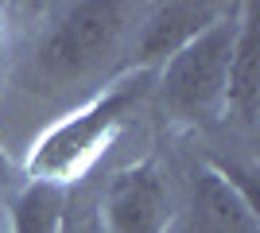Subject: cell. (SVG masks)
I'll return each mask as SVG.
<instances>
[{"mask_svg": "<svg viewBox=\"0 0 260 233\" xmlns=\"http://www.w3.org/2000/svg\"><path fill=\"white\" fill-rule=\"evenodd\" d=\"M237 12L241 4L225 8L202 35H194L183 51H175L155 74V97L163 113L175 121L198 124L225 113V74H229V55L237 39Z\"/></svg>", "mask_w": 260, "mask_h": 233, "instance_id": "3", "label": "cell"}, {"mask_svg": "<svg viewBox=\"0 0 260 233\" xmlns=\"http://www.w3.org/2000/svg\"><path fill=\"white\" fill-rule=\"evenodd\" d=\"M101 206L105 233H171L175 198L159 159H140L109 179Z\"/></svg>", "mask_w": 260, "mask_h": 233, "instance_id": "4", "label": "cell"}, {"mask_svg": "<svg viewBox=\"0 0 260 233\" xmlns=\"http://www.w3.org/2000/svg\"><path fill=\"white\" fill-rule=\"evenodd\" d=\"M148 89H152V70H136V74L113 82L109 89L93 93L86 105L58 117L51 128H43L23 155L27 183H51V187L74 190V183L86 179L89 167L117 140L128 113L148 97Z\"/></svg>", "mask_w": 260, "mask_h": 233, "instance_id": "1", "label": "cell"}, {"mask_svg": "<svg viewBox=\"0 0 260 233\" xmlns=\"http://www.w3.org/2000/svg\"><path fill=\"white\" fill-rule=\"evenodd\" d=\"M186 233H260L256 198L225 163H202L190 183Z\"/></svg>", "mask_w": 260, "mask_h": 233, "instance_id": "5", "label": "cell"}, {"mask_svg": "<svg viewBox=\"0 0 260 233\" xmlns=\"http://www.w3.org/2000/svg\"><path fill=\"white\" fill-rule=\"evenodd\" d=\"M62 233H105V225H101V206H98V198H93V194L70 190Z\"/></svg>", "mask_w": 260, "mask_h": 233, "instance_id": "9", "label": "cell"}, {"mask_svg": "<svg viewBox=\"0 0 260 233\" xmlns=\"http://www.w3.org/2000/svg\"><path fill=\"white\" fill-rule=\"evenodd\" d=\"M221 4H183V0H171V4H152L144 12V27L136 35V70H152L155 62H167L175 51H183L194 35H202L210 23L221 16Z\"/></svg>", "mask_w": 260, "mask_h": 233, "instance_id": "6", "label": "cell"}, {"mask_svg": "<svg viewBox=\"0 0 260 233\" xmlns=\"http://www.w3.org/2000/svg\"><path fill=\"white\" fill-rule=\"evenodd\" d=\"M12 179H16V167H12V159L4 155V148H0V198L12 190Z\"/></svg>", "mask_w": 260, "mask_h": 233, "instance_id": "10", "label": "cell"}, {"mask_svg": "<svg viewBox=\"0 0 260 233\" xmlns=\"http://www.w3.org/2000/svg\"><path fill=\"white\" fill-rule=\"evenodd\" d=\"M70 190L51 183H23L8 206L12 233H62Z\"/></svg>", "mask_w": 260, "mask_h": 233, "instance_id": "8", "label": "cell"}, {"mask_svg": "<svg viewBox=\"0 0 260 233\" xmlns=\"http://www.w3.org/2000/svg\"><path fill=\"white\" fill-rule=\"evenodd\" d=\"M225 113H233L241 124H256L260 113V8L241 4L237 12V39L229 55L225 74Z\"/></svg>", "mask_w": 260, "mask_h": 233, "instance_id": "7", "label": "cell"}, {"mask_svg": "<svg viewBox=\"0 0 260 233\" xmlns=\"http://www.w3.org/2000/svg\"><path fill=\"white\" fill-rule=\"evenodd\" d=\"M144 8L117 4V0H82V4H58L51 12L43 39L35 47L31 70L39 89H66L78 86L86 74L105 62L128 35L132 20H140Z\"/></svg>", "mask_w": 260, "mask_h": 233, "instance_id": "2", "label": "cell"}]
</instances>
